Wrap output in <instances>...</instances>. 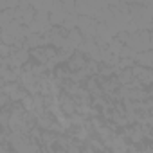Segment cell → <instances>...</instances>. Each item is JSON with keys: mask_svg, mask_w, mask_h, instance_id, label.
<instances>
[{"mask_svg": "<svg viewBox=\"0 0 153 153\" xmlns=\"http://www.w3.org/2000/svg\"><path fill=\"white\" fill-rule=\"evenodd\" d=\"M67 65H68V68H70V70L78 72V70H83V68H85V65H87V59H85V56H83V54L74 52V54H72V58L67 61Z\"/></svg>", "mask_w": 153, "mask_h": 153, "instance_id": "obj_4", "label": "cell"}, {"mask_svg": "<svg viewBox=\"0 0 153 153\" xmlns=\"http://www.w3.org/2000/svg\"><path fill=\"white\" fill-rule=\"evenodd\" d=\"M0 144H4V130H0Z\"/></svg>", "mask_w": 153, "mask_h": 153, "instance_id": "obj_12", "label": "cell"}, {"mask_svg": "<svg viewBox=\"0 0 153 153\" xmlns=\"http://www.w3.org/2000/svg\"><path fill=\"white\" fill-rule=\"evenodd\" d=\"M131 81H133L131 68H126V70H117V83H119V85H123V87H128Z\"/></svg>", "mask_w": 153, "mask_h": 153, "instance_id": "obj_5", "label": "cell"}, {"mask_svg": "<svg viewBox=\"0 0 153 153\" xmlns=\"http://www.w3.org/2000/svg\"><path fill=\"white\" fill-rule=\"evenodd\" d=\"M135 63H139V67H144V68H151L153 65V52L151 51H144V52H137L135 58H133Z\"/></svg>", "mask_w": 153, "mask_h": 153, "instance_id": "obj_3", "label": "cell"}, {"mask_svg": "<svg viewBox=\"0 0 153 153\" xmlns=\"http://www.w3.org/2000/svg\"><path fill=\"white\" fill-rule=\"evenodd\" d=\"M54 153H67L65 149H58V151H54Z\"/></svg>", "mask_w": 153, "mask_h": 153, "instance_id": "obj_13", "label": "cell"}, {"mask_svg": "<svg viewBox=\"0 0 153 153\" xmlns=\"http://www.w3.org/2000/svg\"><path fill=\"white\" fill-rule=\"evenodd\" d=\"M61 108H63V112H67L68 115H74V112H76V103H74V99H72L70 96H68V97H63Z\"/></svg>", "mask_w": 153, "mask_h": 153, "instance_id": "obj_7", "label": "cell"}, {"mask_svg": "<svg viewBox=\"0 0 153 153\" xmlns=\"http://www.w3.org/2000/svg\"><path fill=\"white\" fill-rule=\"evenodd\" d=\"M9 115H11V112H9V106H6L4 110H0V128L2 130H9Z\"/></svg>", "mask_w": 153, "mask_h": 153, "instance_id": "obj_8", "label": "cell"}, {"mask_svg": "<svg viewBox=\"0 0 153 153\" xmlns=\"http://www.w3.org/2000/svg\"><path fill=\"white\" fill-rule=\"evenodd\" d=\"M103 153H108V151H103Z\"/></svg>", "mask_w": 153, "mask_h": 153, "instance_id": "obj_14", "label": "cell"}, {"mask_svg": "<svg viewBox=\"0 0 153 153\" xmlns=\"http://www.w3.org/2000/svg\"><path fill=\"white\" fill-rule=\"evenodd\" d=\"M63 31L68 33V31H74V29H78V15L72 13V15H67L65 16V22H63Z\"/></svg>", "mask_w": 153, "mask_h": 153, "instance_id": "obj_6", "label": "cell"}, {"mask_svg": "<svg viewBox=\"0 0 153 153\" xmlns=\"http://www.w3.org/2000/svg\"><path fill=\"white\" fill-rule=\"evenodd\" d=\"M126 47L131 49L135 54L144 52V51H151V34H149V31H140V33L130 34L128 42H126Z\"/></svg>", "mask_w": 153, "mask_h": 153, "instance_id": "obj_1", "label": "cell"}, {"mask_svg": "<svg viewBox=\"0 0 153 153\" xmlns=\"http://www.w3.org/2000/svg\"><path fill=\"white\" fill-rule=\"evenodd\" d=\"M0 153H15V151L9 148V144H0Z\"/></svg>", "mask_w": 153, "mask_h": 153, "instance_id": "obj_11", "label": "cell"}, {"mask_svg": "<svg viewBox=\"0 0 153 153\" xmlns=\"http://www.w3.org/2000/svg\"><path fill=\"white\" fill-rule=\"evenodd\" d=\"M11 103H9V97L7 96H4L2 92H0V110H4L6 106H9Z\"/></svg>", "mask_w": 153, "mask_h": 153, "instance_id": "obj_10", "label": "cell"}, {"mask_svg": "<svg viewBox=\"0 0 153 153\" xmlns=\"http://www.w3.org/2000/svg\"><path fill=\"white\" fill-rule=\"evenodd\" d=\"M131 76H133V79H137L142 87H148L153 81L151 68H144V67H139V65H133L131 67Z\"/></svg>", "mask_w": 153, "mask_h": 153, "instance_id": "obj_2", "label": "cell"}, {"mask_svg": "<svg viewBox=\"0 0 153 153\" xmlns=\"http://www.w3.org/2000/svg\"><path fill=\"white\" fill-rule=\"evenodd\" d=\"M106 47H108V51H110L114 56H119V52L123 51V47H124V45H123L117 38H112V40L108 42V45H106Z\"/></svg>", "mask_w": 153, "mask_h": 153, "instance_id": "obj_9", "label": "cell"}]
</instances>
